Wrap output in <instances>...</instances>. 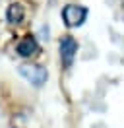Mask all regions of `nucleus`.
Listing matches in <instances>:
<instances>
[{
    "mask_svg": "<svg viewBox=\"0 0 124 128\" xmlns=\"http://www.w3.org/2000/svg\"><path fill=\"white\" fill-rule=\"evenodd\" d=\"M18 70H20V74L29 82L31 86H35V88H41L46 82V78H48L46 70L43 66H39V64H22Z\"/></svg>",
    "mask_w": 124,
    "mask_h": 128,
    "instance_id": "obj_1",
    "label": "nucleus"
},
{
    "mask_svg": "<svg viewBox=\"0 0 124 128\" xmlns=\"http://www.w3.org/2000/svg\"><path fill=\"white\" fill-rule=\"evenodd\" d=\"M87 18V8L84 6H78V4H66L62 8V20L66 27H78L82 25Z\"/></svg>",
    "mask_w": 124,
    "mask_h": 128,
    "instance_id": "obj_2",
    "label": "nucleus"
},
{
    "mask_svg": "<svg viewBox=\"0 0 124 128\" xmlns=\"http://www.w3.org/2000/svg\"><path fill=\"white\" fill-rule=\"evenodd\" d=\"M76 52H78V41L72 37V35H66L60 39V60L62 64L70 68L74 58H76Z\"/></svg>",
    "mask_w": 124,
    "mask_h": 128,
    "instance_id": "obj_3",
    "label": "nucleus"
},
{
    "mask_svg": "<svg viewBox=\"0 0 124 128\" xmlns=\"http://www.w3.org/2000/svg\"><path fill=\"white\" fill-rule=\"evenodd\" d=\"M16 50H18V54L20 56H33L39 52V45H37V39L35 37H31V35H27V37H23L20 43H18V47H16Z\"/></svg>",
    "mask_w": 124,
    "mask_h": 128,
    "instance_id": "obj_4",
    "label": "nucleus"
},
{
    "mask_svg": "<svg viewBox=\"0 0 124 128\" xmlns=\"http://www.w3.org/2000/svg\"><path fill=\"white\" fill-rule=\"evenodd\" d=\"M6 18L10 24H22L23 18H25V10L20 2H12L8 6V12H6Z\"/></svg>",
    "mask_w": 124,
    "mask_h": 128,
    "instance_id": "obj_5",
    "label": "nucleus"
}]
</instances>
